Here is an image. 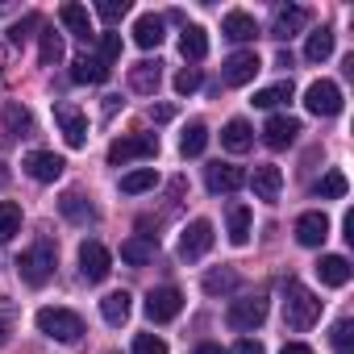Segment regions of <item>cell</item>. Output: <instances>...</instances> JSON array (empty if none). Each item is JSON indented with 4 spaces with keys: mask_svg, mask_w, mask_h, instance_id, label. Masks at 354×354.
Wrapping results in <instances>:
<instances>
[{
    "mask_svg": "<svg viewBox=\"0 0 354 354\" xmlns=\"http://www.w3.org/2000/svg\"><path fill=\"white\" fill-rule=\"evenodd\" d=\"M317 321H321V300H317L300 279H288V283H283V325L296 329V333H304V329H313Z\"/></svg>",
    "mask_w": 354,
    "mask_h": 354,
    "instance_id": "6da1fadb",
    "label": "cell"
},
{
    "mask_svg": "<svg viewBox=\"0 0 354 354\" xmlns=\"http://www.w3.org/2000/svg\"><path fill=\"white\" fill-rule=\"evenodd\" d=\"M38 329L55 342H80L84 337V317L71 308H38Z\"/></svg>",
    "mask_w": 354,
    "mask_h": 354,
    "instance_id": "7a4b0ae2",
    "label": "cell"
},
{
    "mask_svg": "<svg viewBox=\"0 0 354 354\" xmlns=\"http://www.w3.org/2000/svg\"><path fill=\"white\" fill-rule=\"evenodd\" d=\"M55 259H59L55 246H50V242H38V246H30V250L17 259V275H21L30 288H42V283L55 275Z\"/></svg>",
    "mask_w": 354,
    "mask_h": 354,
    "instance_id": "3957f363",
    "label": "cell"
},
{
    "mask_svg": "<svg viewBox=\"0 0 354 354\" xmlns=\"http://www.w3.org/2000/svg\"><path fill=\"white\" fill-rule=\"evenodd\" d=\"M263 321H267V300L263 296H242L225 308V325L234 333H254Z\"/></svg>",
    "mask_w": 354,
    "mask_h": 354,
    "instance_id": "277c9868",
    "label": "cell"
},
{
    "mask_svg": "<svg viewBox=\"0 0 354 354\" xmlns=\"http://www.w3.org/2000/svg\"><path fill=\"white\" fill-rule=\"evenodd\" d=\"M158 154V138L154 133H129V138H117L109 146V162L113 167H125L133 158H154Z\"/></svg>",
    "mask_w": 354,
    "mask_h": 354,
    "instance_id": "5b68a950",
    "label": "cell"
},
{
    "mask_svg": "<svg viewBox=\"0 0 354 354\" xmlns=\"http://www.w3.org/2000/svg\"><path fill=\"white\" fill-rule=\"evenodd\" d=\"M304 109H308L313 117H337V113H342V88H337L333 80H317V84H308V92H304Z\"/></svg>",
    "mask_w": 354,
    "mask_h": 354,
    "instance_id": "8992f818",
    "label": "cell"
},
{
    "mask_svg": "<svg viewBox=\"0 0 354 354\" xmlns=\"http://www.w3.org/2000/svg\"><path fill=\"white\" fill-rule=\"evenodd\" d=\"M180 308H184V292H180V288H154V292L146 296V317H150L154 325L175 321V317H180Z\"/></svg>",
    "mask_w": 354,
    "mask_h": 354,
    "instance_id": "52a82bcc",
    "label": "cell"
},
{
    "mask_svg": "<svg viewBox=\"0 0 354 354\" xmlns=\"http://www.w3.org/2000/svg\"><path fill=\"white\" fill-rule=\"evenodd\" d=\"M21 167H26V175L30 180H38V184H55L59 175H63V158L55 154V150H30L26 158H21Z\"/></svg>",
    "mask_w": 354,
    "mask_h": 354,
    "instance_id": "ba28073f",
    "label": "cell"
},
{
    "mask_svg": "<svg viewBox=\"0 0 354 354\" xmlns=\"http://www.w3.org/2000/svg\"><path fill=\"white\" fill-rule=\"evenodd\" d=\"M80 271H84L88 283H104L109 271H113V254H109L100 242H84V246H80Z\"/></svg>",
    "mask_w": 354,
    "mask_h": 354,
    "instance_id": "9c48e42d",
    "label": "cell"
},
{
    "mask_svg": "<svg viewBox=\"0 0 354 354\" xmlns=\"http://www.w3.org/2000/svg\"><path fill=\"white\" fill-rule=\"evenodd\" d=\"M55 121H59V129H63V138H67V146H84L88 142V117L75 109V104H67V100H59L55 104Z\"/></svg>",
    "mask_w": 354,
    "mask_h": 354,
    "instance_id": "30bf717a",
    "label": "cell"
},
{
    "mask_svg": "<svg viewBox=\"0 0 354 354\" xmlns=\"http://www.w3.org/2000/svg\"><path fill=\"white\" fill-rule=\"evenodd\" d=\"M209 246H213V221H205V217H196L188 230H184V238H180V259H205L209 254Z\"/></svg>",
    "mask_w": 354,
    "mask_h": 354,
    "instance_id": "8fae6325",
    "label": "cell"
},
{
    "mask_svg": "<svg viewBox=\"0 0 354 354\" xmlns=\"http://www.w3.org/2000/svg\"><path fill=\"white\" fill-rule=\"evenodd\" d=\"M205 184H209L213 196H221V192H238V188L246 184V171L234 167V162H209V167H205Z\"/></svg>",
    "mask_w": 354,
    "mask_h": 354,
    "instance_id": "7c38bea8",
    "label": "cell"
},
{
    "mask_svg": "<svg viewBox=\"0 0 354 354\" xmlns=\"http://www.w3.org/2000/svg\"><path fill=\"white\" fill-rule=\"evenodd\" d=\"M259 55L254 50H238V55H230L225 59V67H221V80L230 84V88H242V84H250L254 75H259Z\"/></svg>",
    "mask_w": 354,
    "mask_h": 354,
    "instance_id": "4fadbf2b",
    "label": "cell"
},
{
    "mask_svg": "<svg viewBox=\"0 0 354 354\" xmlns=\"http://www.w3.org/2000/svg\"><path fill=\"white\" fill-rule=\"evenodd\" d=\"M246 184L254 188V196H259V201L275 205V201H279V192H283V175H279V167L263 162V167H254V175H246Z\"/></svg>",
    "mask_w": 354,
    "mask_h": 354,
    "instance_id": "5bb4252c",
    "label": "cell"
},
{
    "mask_svg": "<svg viewBox=\"0 0 354 354\" xmlns=\"http://www.w3.org/2000/svg\"><path fill=\"white\" fill-rule=\"evenodd\" d=\"M304 26H308V9H300V5L275 9V17H271V38L288 42V38H296V34H300Z\"/></svg>",
    "mask_w": 354,
    "mask_h": 354,
    "instance_id": "9a60e30c",
    "label": "cell"
},
{
    "mask_svg": "<svg viewBox=\"0 0 354 354\" xmlns=\"http://www.w3.org/2000/svg\"><path fill=\"white\" fill-rule=\"evenodd\" d=\"M296 133H300V121H296V117H271V121L263 125V142H267L271 150H288V146L296 142Z\"/></svg>",
    "mask_w": 354,
    "mask_h": 354,
    "instance_id": "2e32d148",
    "label": "cell"
},
{
    "mask_svg": "<svg viewBox=\"0 0 354 354\" xmlns=\"http://www.w3.org/2000/svg\"><path fill=\"white\" fill-rule=\"evenodd\" d=\"M329 238V217L325 213H300L296 217V242L300 246H321Z\"/></svg>",
    "mask_w": 354,
    "mask_h": 354,
    "instance_id": "e0dca14e",
    "label": "cell"
},
{
    "mask_svg": "<svg viewBox=\"0 0 354 354\" xmlns=\"http://www.w3.org/2000/svg\"><path fill=\"white\" fill-rule=\"evenodd\" d=\"M109 63H100V55H80V59H71V80L75 84H104L109 80Z\"/></svg>",
    "mask_w": 354,
    "mask_h": 354,
    "instance_id": "ac0fdd59",
    "label": "cell"
},
{
    "mask_svg": "<svg viewBox=\"0 0 354 354\" xmlns=\"http://www.w3.org/2000/svg\"><path fill=\"white\" fill-rule=\"evenodd\" d=\"M158 84H162V63L154 59H146V63H138V67H129V88L133 92H142V96H154L158 92Z\"/></svg>",
    "mask_w": 354,
    "mask_h": 354,
    "instance_id": "d6986e66",
    "label": "cell"
},
{
    "mask_svg": "<svg viewBox=\"0 0 354 354\" xmlns=\"http://www.w3.org/2000/svg\"><path fill=\"white\" fill-rule=\"evenodd\" d=\"M221 34H225L230 42H250V38H259V21H254L250 13L234 9V13H225V21H221Z\"/></svg>",
    "mask_w": 354,
    "mask_h": 354,
    "instance_id": "ffe728a7",
    "label": "cell"
},
{
    "mask_svg": "<svg viewBox=\"0 0 354 354\" xmlns=\"http://www.w3.org/2000/svg\"><path fill=\"white\" fill-rule=\"evenodd\" d=\"M59 213H63L67 221H75V225H92V221H96V205L84 201L80 192H63V196H59Z\"/></svg>",
    "mask_w": 354,
    "mask_h": 354,
    "instance_id": "44dd1931",
    "label": "cell"
},
{
    "mask_svg": "<svg viewBox=\"0 0 354 354\" xmlns=\"http://www.w3.org/2000/svg\"><path fill=\"white\" fill-rule=\"evenodd\" d=\"M59 21H63L80 42H92V38H96V34H92V17H88L84 5H63V9H59Z\"/></svg>",
    "mask_w": 354,
    "mask_h": 354,
    "instance_id": "7402d4cb",
    "label": "cell"
},
{
    "mask_svg": "<svg viewBox=\"0 0 354 354\" xmlns=\"http://www.w3.org/2000/svg\"><path fill=\"white\" fill-rule=\"evenodd\" d=\"M317 275H321L325 288H346V283H350V263H346L342 254H325V259L317 263Z\"/></svg>",
    "mask_w": 354,
    "mask_h": 354,
    "instance_id": "603a6c76",
    "label": "cell"
},
{
    "mask_svg": "<svg viewBox=\"0 0 354 354\" xmlns=\"http://www.w3.org/2000/svg\"><path fill=\"white\" fill-rule=\"evenodd\" d=\"M133 42H138L142 50H154V46L162 42V17H154V13H142V17L133 21Z\"/></svg>",
    "mask_w": 354,
    "mask_h": 354,
    "instance_id": "cb8c5ba5",
    "label": "cell"
},
{
    "mask_svg": "<svg viewBox=\"0 0 354 354\" xmlns=\"http://www.w3.org/2000/svg\"><path fill=\"white\" fill-rule=\"evenodd\" d=\"M154 250H158V242H154V238H142V234L121 242V259H125L129 267H146V263L154 259Z\"/></svg>",
    "mask_w": 354,
    "mask_h": 354,
    "instance_id": "d4e9b609",
    "label": "cell"
},
{
    "mask_svg": "<svg viewBox=\"0 0 354 354\" xmlns=\"http://www.w3.org/2000/svg\"><path fill=\"white\" fill-rule=\"evenodd\" d=\"M180 50H184L188 63H201V59L209 55V38H205V30H201V26H184V34H180Z\"/></svg>",
    "mask_w": 354,
    "mask_h": 354,
    "instance_id": "484cf974",
    "label": "cell"
},
{
    "mask_svg": "<svg viewBox=\"0 0 354 354\" xmlns=\"http://www.w3.org/2000/svg\"><path fill=\"white\" fill-rule=\"evenodd\" d=\"M221 146H225V150H234V154H242V150H250V146H254V129H250L246 121H230V125L221 129Z\"/></svg>",
    "mask_w": 354,
    "mask_h": 354,
    "instance_id": "4316f807",
    "label": "cell"
},
{
    "mask_svg": "<svg viewBox=\"0 0 354 354\" xmlns=\"http://www.w3.org/2000/svg\"><path fill=\"white\" fill-rule=\"evenodd\" d=\"M129 292H109L104 300H100V317L109 321V325H125L129 321Z\"/></svg>",
    "mask_w": 354,
    "mask_h": 354,
    "instance_id": "83f0119b",
    "label": "cell"
},
{
    "mask_svg": "<svg viewBox=\"0 0 354 354\" xmlns=\"http://www.w3.org/2000/svg\"><path fill=\"white\" fill-rule=\"evenodd\" d=\"M154 184H158V171H154V167H138V171L121 175V192H125V196H142V192H150Z\"/></svg>",
    "mask_w": 354,
    "mask_h": 354,
    "instance_id": "f1b7e54d",
    "label": "cell"
},
{
    "mask_svg": "<svg viewBox=\"0 0 354 354\" xmlns=\"http://www.w3.org/2000/svg\"><path fill=\"white\" fill-rule=\"evenodd\" d=\"M333 55V30H317V34H308V42H304V59L308 63H325Z\"/></svg>",
    "mask_w": 354,
    "mask_h": 354,
    "instance_id": "f546056e",
    "label": "cell"
},
{
    "mask_svg": "<svg viewBox=\"0 0 354 354\" xmlns=\"http://www.w3.org/2000/svg\"><path fill=\"white\" fill-rule=\"evenodd\" d=\"M21 234V205H13V201H0V246L5 242H13Z\"/></svg>",
    "mask_w": 354,
    "mask_h": 354,
    "instance_id": "4dcf8cb0",
    "label": "cell"
},
{
    "mask_svg": "<svg viewBox=\"0 0 354 354\" xmlns=\"http://www.w3.org/2000/svg\"><path fill=\"white\" fill-rule=\"evenodd\" d=\"M205 146H209V129H205V121H192V125L184 129V138H180V154H184V158H196Z\"/></svg>",
    "mask_w": 354,
    "mask_h": 354,
    "instance_id": "1f68e13d",
    "label": "cell"
},
{
    "mask_svg": "<svg viewBox=\"0 0 354 354\" xmlns=\"http://www.w3.org/2000/svg\"><path fill=\"white\" fill-rule=\"evenodd\" d=\"M230 242L234 246L250 242V209L246 205H230Z\"/></svg>",
    "mask_w": 354,
    "mask_h": 354,
    "instance_id": "d6a6232c",
    "label": "cell"
},
{
    "mask_svg": "<svg viewBox=\"0 0 354 354\" xmlns=\"http://www.w3.org/2000/svg\"><path fill=\"white\" fill-rule=\"evenodd\" d=\"M346 188H350V184H346V175H342V171H325L321 180H317V188H313V192H317L321 201H342V196H346Z\"/></svg>",
    "mask_w": 354,
    "mask_h": 354,
    "instance_id": "836d02e7",
    "label": "cell"
},
{
    "mask_svg": "<svg viewBox=\"0 0 354 354\" xmlns=\"http://www.w3.org/2000/svg\"><path fill=\"white\" fill-rule=\"evenodd\" d=\"M234 288H238V271H234V267H217V271L205 275V292H209V296H225V292H234Z\"/></svg>",
    "mask_w": 354,
    "mask_h": 354,
    "instance_id": "e575fe53",
    "label": "cell"
},
{
    "mask_svg": "<svg viewBox=\"0 0 354 354\" xmlns=\"http://www.w3.org/2000/svg\"><path fill=\"white\" fill-rule=\"evenodd\" d=\"M5 129H9L13 138H26V133L34 129V117H30V109H21V104H5Z\"/></svg>",
    "mask_w": 354,
    "mask_h": 354,
    "instance_id": "d590c367",
    "label": "cell"
},
{
    "mask_svg": "<svg viewBox=\"0 0 354 354\" xmlns=\"http://www.w3.org/2000/svg\"><path fill=\"white\" fill-rule=\"evenodd\" d=\"M283 100H292V80H283V84H271V88H263V92L254 96V109H275V104H283Z\"/></svg>",
    "mask_w": 354,
    "mask_h": 354,
    "instance_id": "8d00e7d4",
    "label": "cell"
},
{
    "mask_svg": "<svg viewBox=\"0 0 354 354\" xmlns=\"http://www.w3.org/2000/svg\"><path fill=\"white\" fill-rule=\"evenodd\" d=\"M333 350H337V354H354V321H350V317H342V321L333 325Z\"/></svg>",
    "mask_w": 354,
    "mask_h": 354,
    "instance_id": "74e56055",
    "label": "cell"
},
{
    "mask_svg": "<svg viewBox=\"0 0 354 354\" xmlns=\"http://www.w3.org/2000/svg\"><path fill=\"white\" fill-rule=\"evenodd\" d=\"M59 59H63V38L55 30H46L42 34V67H55Z\"/></svg>",
    "mask_w": 354,
    "mask_h": 354,
    "instance_id": "f35d334b",
    "label": "cell"
},
{
    "mask_svg": "<svg viewBox=\"0 0 354 354\" xmlns=\"http://www.w3.org/2000/svg\"><path fill=\"white\" fill-rule=\"evenodd\" d=\"M96 13H100V21H121L125 13H129V0H100V5H96Z\"/></svg>",
    "mask_w": 354,
    "mask_h": 354,
    "instance_id": "ab89813d",
    "label": "cell"
},
{
    "mask_svg": "<svg viewBox=\"0 0 354 354\" xmlns=\"http://www.w3.org/2000/svg\"><path fill=\"white\" fill-rule=\"evenodd\" d=\"M133 354H167V342L158 333H138L133 337Z\"/></svg>",
    "mask_w": 354,
    "mask_h": 354,
    "instance_id": "60d3db41",
    "label": "cell"
},
{
    "mask_svg": "<svg viewBox=\"0 0 354 354\" xmlns=\"http://www.w3.org/2000/svg\"><path fill=\"white\" fill-rule=\"evenodd\" d=\"M201 88V67H184L180 75H175V92H180V96H192Z\"/></svg>",
    "mask_w": 354,
    "mask_h": 354,
    "instance_id": "b9f144b4",
    "label": "cell"
},
{
    "mask_svg": "<svg viewBox=\"0 0 354 354\" xmlns=\"http://www.w3.org/2000/svg\"><path fill=\"white\" fill-rule=\"evenodd\" d=\"M117 55H121V34H104L100 38V63H117Z\"/></svg>",
    "mask_w": 354,
    "mask_h": 354,
    "instance_id": "7bdbcfd3",
    "label": "cell"
},
{
    "mask_svg": "<svg viewBox=\"0 0 354 354\" xmlns=\"http://www.w3.org/2000/svg\"><path fill=\"white\" fill-rule=\"evenodd\" d=\"M30 30H38V17H34V13H30V17H21V21L9 30V42H13V46H21V42L30 38Z\"/></svg>",
    "mask_w": 354,
    "mask_h": 354,
    "instance_id": "ee69618b",
    "label": "cell"
},
{
    "mask_svg": "<svg viewBox=\"0 0 354 354\" xmlns=\"http://www.w3.org/2000/svg\"><path fill=\"white\" fill-rule=\"evenodd\" d=\"M230 354H263V342H254V337H238V342L230 346Z\"/></svg>",
    "mask_w": 354,
    "mask_h": 354,
    "instance_id": "f6af8a7d",
    "label": "cell"
},
{
    "mask_svg": "<svg viewBox=\"0 0 354 354\" xmlns=\"http://www.w3.org/2000/svg\"><path fill=\"white\" fill-rule=\"evenodd\" d=\"M150 117L162 125V121H171V117H175V109H171V104H154V109H150Z\"/></svg>",
    "mask_w": 354,
    "mask_h": 354,
    "instance_id": "bcb514c9",
    "label": "cell"
},
{
    "mask_svg": "<svg viewBox=\"0 0 354 354\" xmlns=\"http://www.w3.org/2000/svg\"><path fill=\"white\" fill-rule=\"evenodd\" d=\"M279 354H313V346H304V342H288Z\"/></svg>",
    "mask_w": 354,
    "mask_h": 354,
    "instance_id": "7dc6e473",
    "label": "cell"
},
{
    "mask_svg": "<svg viewBox=\"0 0 354 354\" xmlns=\"http://www.w3.org/2000/svg\"><path fill=\"white\" fill-rule=\"evenodd\" d=\"M192 354H225V350H221V346H196Z\"/></svg>",
    "mask_w": 354,
    "mask_h": 354,
    "instance_id": "c3c4849f",
    "label": "cell"
},
{
    "mask_svg": "<svg viewBox=\"0 0 354 354\" xmlns=\"http://www.w3.org/2000/svg\"><path fill=\"white\" fill-rule=\"evenodd\" d=\"M5 188H9V167L0 162V192H5Z\"/></svg>",
    "mask_w": 354,
    "mask_h": 354,
    "instance_id": "681fc988",
    "label": "cell"
},
{
    "mask_svg": "<svg viewBox=\"0 0 354 354\" xmlns=\"http://www.w3.org/2000/svg\"><path fill=\"white\" fill-rule=\"evenodd\" d=\"M0 71H5V50H0Z\"/></svg>",
    "mask_w": 354,
    "mask_h": 354,
    "instance_id": "f907efd6",
    "label": "cell"
},
{
    "mask_svg": "<svg viewBox=\"0 0 354 354\" xmlns=\"http://www.w3.org/2000/svg\"><path fill=\"white\" fill-rule=\"evenodd\" d=\"M5 337H9V333H5V325H0V342H5Z\"/></svg>",
    "mask_w": 354,
    "mask_h": 354,
    "instance_id": "816d5d0a",
    "label": "cell"
}]
</instances>
